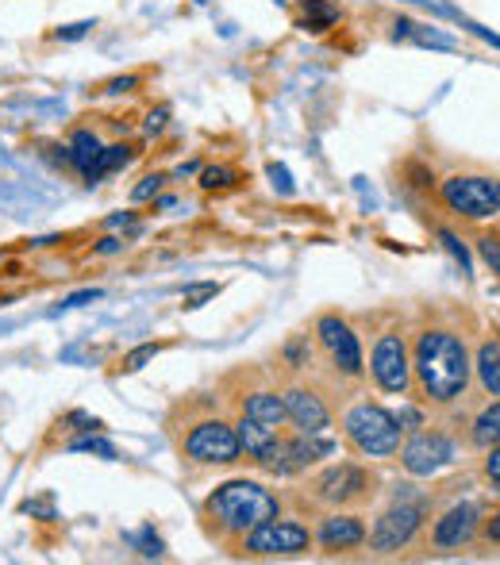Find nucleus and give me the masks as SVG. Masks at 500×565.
<instances>
[{"mask_svg":"<svg viewBox=\"0 0 500 565\" xmlns=\"http://www.w3.org/2000/svg\"><path fill=\"white\" fill-rule=\"evenodd\" d=\"M470 350L447 328H424L412 347V381L432 404H455L470 388Z\"/></svg>","mask_w":500,"mask_h":565,"instance_id":"nucleus-1","label":"nucleus"},{"mask_svg":"<svg viewBox=\"0 0 500 565\" xmlns=\"http://www.w3.org/2000/svg\"><path fill=\"white\" fill-rule=\"evenodd\" d=\"M269 515H281V500H277L266 484L247 481V477L216 484L201 508L204 527H209V535L220 539V543H243V539H247L262 520H269Z\"/></svg>","mask_w":500,"mask_h":565,"instance_id":"nucleus-2","label":"nucleus"},{"mask_svg":"<svg viewBox=\"0 0 500 565\" xmlns=\"http://www.w3.org/2000/svg\"><path fill=\"white\" fill-rule=\"evenodd\" d=\"M343 435L359 454L366 458H393L401 450V439H404V427L396 424V416L381 404H370V401H359L343 412Z\"/></svg>","mask_w":500,"mask_h":565,"instance_id":"nucleus-3","label":"nucleus"},{"mask_svg":"<svg viewBox=\"0 0 500 565\" xmlns=\"http://www.w3.org/2000/svg\"><path fill=\"white\" fill-rule=\"evenodd\" d=\"M178 447L196 466H235V461H243L235 424H227L224 416H212V412L189 419L185 431L178 435Z\"/></svg>","mask_w":500,"mask_h":565,"instance_id":"nucleus-4","label":"nucleus"},{"mask_svg":"<svg viewBox=\"0 0 500 565\" xmlns=\"http://www.w3.org/2000/svg\"><path fill=\"white\" fill-rule=\"evenodd\" d=\"M312 546V531L300 520H281V515H269L258 527L251 531L240 543V551L247 558H297V554H308Z\"/></svg>","mask_w":500,"mask_h":565,"instance_id":"nucleus-5","label":"nucleus"},{"mask_svg":"<svg viewBox=\"0 0 500 565\" xmlns=\"http://www.w3.org/2000/svg\"><path fill=\"white\" fill-rule=\"evenodd\" d=\"M443 204L466 220H493L500 212V181L481 173H458L443 181Z\"/></svg>","mask_w":500,"mask_h":565,"instance_id":"nucleus-6","label":"nucleus"},{"mask_svg":"<svg viewBox=\"0 0 500 565\" xmlns=\"http://www.w3.org/2000/svg\"><path fill=\"white\" fill-rule=\"evenodd\" d=\"M374 473L354 461H339V466H328L320 477L312 481V500L328 508H347V504H366L374 497Z\"/></svg>","mask_w":500,"mask_h":565,"instance_id":"nucleus-7","label":"nucleus"},{"mask_svg":"<svg viewBox=\"0 0 500 565\" xmlns=\"http://www.w3.org/2000/svg\"><path fill=\"white\" fill-rule=\"evenodd\" d=\"M370 373H374L381 393L404 396L412 388V354H408V342H404V335L396 328H385L374 339Z\"/></svg>","mask_w":500,"mask_h":565,"instance_id":"nucleus-8","label":"nucleus"},{"mask_svg":"<svg viewBox=\"0 0 500 565\" xmlns=\"http://www.w3.org/2000/svg\"><path fill=\"white\" fill-rule=\"evenodd\" d=\"M316 342H320V350L328 354L331 370L339 373V377H362V347H359V335H354V328L343 320V316H320L316 320Z\"/></svg>","mask_w":500,"mask_h":565,"instance_id":"nucleus-9","label":"nucleus"},{"mask_svg":"<svg viewBox=\"0 0 500 565\" xmlns=\"http://www.w3.org/2000/svg\"><path fill=\"white\" fill-rule=\"evenodd\" d=\"M419 527H424V504H408V500L396 497V504L389 508L385 515L374 523V531H370V551L374 554H396L404 551V546L412 543V539L419 535Z\"/></svg>","mask_w":500,"mask_h":565,"instance_id":"nucleus-10","label":"nucleus"},{"mask_svg":"<svg viewBox=\"0 0 500 565\" xmlns=\"http://www.w3.org/2000/svg\"><path fill=\"white\" fill-rule=\"evenodd\" d=\"M235 435H240V447H243V458H251L258 469L266 473H277L281 477V461H285V443L289 435L277 431V427H266L251 416H240L235 419Z\"/></svg>","mask_w":500,"mask_h":565,"instance_id":"nucleus-11","label":"nucleus"},{"mask_svg":"<svg viewBox=\"0 0 500 565\" xmlns=\"http://www.w3.org/2000/svg\"><path fill=\"white\" fill-rule=\"evenodd\" d=\"M401 466L408 469L412 477H435L439 469H447L455 461V443L443 431H412L408 443H401Z\"/></svg>","mask_w":500,"mask_h":565,"instance_id":"nucleus-12","label":"nucleus"},{"mask_svg":"<svg viewBox=\"0 0 500 565\" xmlns=\"http://www.w3.org/2000/svg\"><path fill=\"white\" fill-rule=\"evenodd\" d=\"M281 401H285V416L289 424L297 427L300 435H323L331 431V408L323 404V396L308 385H289L281 388Z\"/></svg>","mask_w":500,"mask_h":565,"instance_id":"nucleus-13","label":"nucleus"},{"mask_svg":"<svg viewBox=\"0 0 500 565\" xmlns=\"http://www.w3.org/2000/svg\"><path fill=\"white\" fill-rule=\"evenodd\" d=\"M478 523H481V508L478 504H455L443 520H435V531H432V546L435 551H458V546L474 543L478 535Z\"/></svg>","mask_w":500,"mask_h":565,"instance_id":"nucleus-14","label":"nucleus"},{"mask_svg":"<svg viewBox=\"0 0 500 565\" xmlns=\"http://www.w3.org/2000/svg\"><path fill=\"white\" fill-rule=\"evenodd\" d=\"M366 523L359 520V515H347V512H331L320 520V527H316L312 543L320 546V551L328 554H339V551H359L362 543H366Z\"/></svg>","mask_w":500,"mask_h":565,"instance_id":"nucleus-15","label":"nucleus"},{"mask_svg":"<svg viewBox=\"0 0 500 565\" xmlns=\"http://www.w3.org/2000/svg\"><path fill=\"white\" fill-rule=\"evenodd\" d=\"M336 454V439H331L328 431L323 435H289V443H285V461H281V477H297L305 473V469L320 466L323 458H331Z\"/></svg>","mask_w":500,"mask_h":565,"instance_id":"nucleus-16","label":"nucleus"},{"mask_svg":"<svg viewBox=\"0 0 500 565\" xmlns=\"http://www.w3.org/2000/svg\"><path fill=\"white\" fill-rule=\"evenodd\" d=\"M240 416H251V419H258V424H266V427H277V431H285V424H289V416H285L281 388H274V385L247 388V393L240 396Z\"/></svg>","mask_w":500,"mask_h":565,"instance_id":"nucleus-17","label":"nucleus"},{"mask_svg":"<svg viewBox=\"0 0 500 565\" xmlns=\"http://www.w3.org/2000/svg\"><path fill=\"white\" fill-rule=\"evenodd\" d=\"M100 147H105V142L97 139V131H89V127H82V131L70 135V142H66V147H62V150H66V162L74 166L77 173H85L93 162H97Z\"/></svg>","mask_w":500,"mask_h":565,"instance_id":"nucleus-18","label":"nucleus"},{"mask_svg":"<svg viewBox=\"0 0 500 565\" xmlns=\"http://www.w3.org/2000/svg\"><path fill=\"white\" fill-rule=\"evenodd\" d=\"M135 158V150L127 147V142H116V147H100V154H97V162L89 166V170L82 173L89 185H97L100 178H108V173H116V170H124L127 162Z\"/></svg>","mask_w":500,"mask_h":565,"instance_id":"nucleus-19","label":"nucleus"},{"mask_svg":"<svg viewBox=\"0 0 500 565\" xmlns=\"http://www.w3.org/2000/svg\"><path fill=\"white\" fill-rule=\"evenodd\" d=\"M478 381H481V388H486L489 396H500V339H489V342H481V350H478Z\"/></svg>","mask_w":500,"mask_h":565,"instance_id":"nucleus-20","label":"nucleus"},{"mask_svg":"<svg viewBox=\"0 0 500 565\" xmlns=\"http://www.w3.org/2000/svg\"><path fill=\"white\" fill-rule=\"evenodd\" d=\"M396 39H412L419 46H435V51H455V39L443 35L435 28H424V23H412V20H396Z\"/></svg>","mask_w":500,"mask_h":565,"instance_id":"nucleus-21","label":"nucleus"},{"mask_svg":"<svg viewBox=\"0 0 500 565\" xmlns=\"http://www.w3.org/2000/svg\"><path fill=\"white\" fill-rule=\"evenodd\" d=\"M339 4L331 0H300V28L305 31H328L331 23H339Z\"/></svg>","mask_w":500,"mask_h":565,"instance_id":"nucleus-22","label":"nucleus"},{"mask_svg":"<svg viewBox=\"0 0 500 565\" xmlns=\"http://www.w3.org/2000/svg\"><path fill=\"white\" fill-rule=\"evenodd\" d=\"M497 443H500V401H493L474 419V447L489 450V447H497Z\"/></svg>","mask_w":500,"mask_h":565,"instance_id":"nucleus-23","label":"nucleus"},{"mask_svg":"<svg viewBox=\"0 0 500 565\" xmlns=\"http://www.w3.org/2000/svg\"><path fill=\"white\" fill-rule=\"evenodd\" d=\"M281 358L289 362V370H308V362H312V342H308V335H292L281 347Z\"/></svg>","mask_w":500,"mask_h":565,"instance_id":"nucleus-24","label":"nucleus"},{"mask_svg":"<svg viewBox=\"0 0 500 565\" xmlns=\"http://www.w3.org/2000/svg\"><path fill=\"white\" fill-rule=\"evenodd\" d=\"M66 450H74V454H100L105 461H116L120 458V450L113 447V443H105V439H97V431H89L85 439H74Z\"/></svg>","mask_w":500,"mask_h":565,"instance_id":"nucleus-25","label":"nucleus"},{"mask_svg":"<svg viewBox=\"0 0 500 565\" xmlns=\"http://www.w3.org/2000/svg\"><path fill=\"white\" fill-rule=\"evenodd\" d=\"M158 354H162V347H158V342H142V347H135L131 354L124 358V362H120V370H124V373H139L142 365H147V362H155Z\"/></svg>","mask_w":500,"mask_h":565,"instance_id":"nucleus-26","label":"nucleus"},{"mask_svg":"<svg viewBox=\"0 0 500 565\" xmlns=\"http://www.w3.org/2000/svg\"><path fill=\"white\" fill-rule=\"evenodd\" d=\"M201 185L204 189H232L235 170H227V166H209V170H201Z\"/></svg>","mask_w":500,"mask_h":565,"instance_id":"nucleus-27","label":"nucleus"},{"mask_svg":"<svg viewBox=\"0 0 500 565\" xmlns=\"http://www.w3.org/2000/svg\"><path fill=\"white\" fill-rule=\"evenodd\" d=\"M266 173H269V185H274L281 196H292V193H297V185H292V173L285 170L281 162H269V166H266Z\"/></svg>","mask_w":500,"mask_h":565,"instance_id":"nucleus-28","label":"nucleus"},{"mask_svg":"<svg viewBox=\"0 0 500 565\" xmlns=\"http://www.w3.org/2000/svg\"><path fill=\"white\" fill-rule=\"evenodd\" d=\"M162 185H166V173H150V178H142L139 185L131 189V201H135V204H139V201H150V196L162 193Z\"/></svg>","mask_w":500,"mask_h":565,"instance_id":"nucleus-29","label":"nucleus"},{"mask_svg":"<svg viewBox=\"0 0 500 565\" xmlns=\"http://www.w3.org/2000/svg\"><path fill=\"white\" fill-rule=\"evenodd\" d=\"M478 250H481V258L489 262V269H493V274L500 277V238L497 235H486L478 243Z\"/></svg>","mask_w":500,"mask_h":565,"instance_id":"nucleus-30","label":"nucleus"},{"mask_svg":"<svg viewBox=\"0 0 500 565\" xmlns=\"http://www.w3.org/2000/svg\"><path fill=\"white\" fill-rule=\"evenodd\" d=\"M220 285H193V289H185V308H201L209 297H216Z\"/></svg>","mask_w":500,"mask_h":565,"instance_id":"nucleus-31","label":"nucleus"},{"mask_svg":"<svg viewBox=\"0 0 500 565\" xmlns=\"http://www.w3.org/2000/svg\"><path fill=\"white\" fill-rule=\"evenodd\" d=\"M139 543H142V551H139L142 558H162V539H158L150 527L139 531Z\"/></svg>","mask_w":500,"mask_h":565,"instance_id":"nucleus-32","label":"nucleus"},{"mask_svg":"<svg viewBox=\"0 0 500 565\" xmlns=\"http://www.w3.org/2000/svg\"><path fill=\"white\" fill-rule=\"evenodd\" d=\"M89 31H93V20H82V23H70V28H62L58 39H62V43H77V39H85Z\"/></svg>","mask_w":500,"mask_h":565,"instance_id":"nucleus-33","label":"nucleus"},{"mask_svg":"<svg viewBox=\"0 0 500 565\" xmlns=\"http://www.w3.org/2000/svg\"><path fill=\"white\" fill-rule=\"evenodd\" d=\"M439 238H443V243H447V250H450V254H455V258H458V262H462V269H466V274H470V258H466V246H462V243H458V238H455V235H450V231H443V235H439Z\"/></svg>","mask_w":500,"mask_h":565,"instance_id":"nucleus-34","label":"nucleus"},{"mask_svg":"<svg viewBox=\"0 0 500 565\" xmlns=\"http://www.w3.org/2000/svg\"><path fill=\"white\" fill-rule=\"evenodd\" d=\"M89 300H100V289H82V292H74V297L62 300V308H82V305H89Z\"/></svg>","mask_w":500,"mask_h":565,"instance_id":"nucleus-35","label":"nucleus"},{"mask_svg":"<svg viewBox=\"0 0 500 565\" xmlns=\"http://www.w3.org/2000/svg\"><path fill=\"white\" fill-rule=\"evenodd\" d=\"M396 424H401L404 431H416V427H424V424H419V412L416 408H401V412H396Z\"/></svg>","mask_w":500,"mask_h":565,"instance_id":"nucleus-36","label":"nucleus"},{"mask_svg":"<svg viewBox=\"0 0 500 565\" xmlns=\"http://www.w3.org/2000/svg\"><path fill=\"white\" fill-rule=\"evenodd\" d=\"M486 473H489V481H497V484H500V443H497V447H489Z\"/></svg>","mask_w":500,"mask_h":565,"instance_id":"nucleus-37","label":"nucleus"},{"mask_svg":"<svg viewBox=\"0 0 500 565\" xmlns=\"http://www.w3.org/2000/svg\"><path fill=\"white\" fill-rule=\"evenodd\" d=\"M139 85V77H116V82L105 85V93H131Z\"/></svg>","mask_w":500,"mask_h":565,"instance_id":"nucleus-38","label":"nucleus"},{"mask_svg":"<svg viewBox=\"0 0 500 565\" xmlns=\"http://www.w3.org/2000/svg\"><path fill=\"white\" fill-rule=\"evenodd\" d=\"M166 116H170V113H166V108H158V113H150V116H147V131H150V135L162 131V127H166Z\"/></svg>","mask_w":500,"mask_h":565,"instance_id":"nucleus-39","label":"nucleus"},{"mask_svg":"<svg viewBox=\"0 0 500 565\" xmlns=\"http://www.w3.org/2000/svg\"><path fill=\"white\" fill-rule=\"evenodd\" d=\"M116 250H124V238H116V235H108L105 243L97 246V254H116Z\"/></svg>","mask_w":500,"mask_h":565,"instance_id":"nucleus-40","label":"nucleus"},{"mask_svg":"<svg viewBox=\"0 0 500 565\" xmlns=\"http://www.w3.org/2000/svg\"><path fill=\"white\" fill-rule=\"evenodd\" d=\"M486 539L489 543H500V515H493V520L486 523Z\"/></svg>","mask_w":500,"mask_h":565,"instance_id":"nucleus-41","label":"nucleus"},{"mask_svg":"<svg viewBox=\"0 0 500 565\" xmlns=\"http://www.w3.org/2000/svg\"><path fill=\"white\" fill-rule=\"evenodd\" d=\"M131 224H135L131 212H124V216H113V220H108V227H131Z\"/></svg>","mask_w":500,"mask_h":565,"instance_id":"nucleus-42","label":"nucleus"}]
</instances>
